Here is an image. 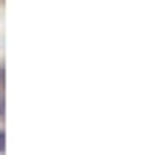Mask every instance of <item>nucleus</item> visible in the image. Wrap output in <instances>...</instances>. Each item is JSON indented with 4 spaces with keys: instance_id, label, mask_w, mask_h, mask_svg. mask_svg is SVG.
<instances>
[{
    "instance_id": "f257e3e1",
    "label": "nucleus",
    "mask_w": 161,
    "mask_h": 155,
    "mask_svg": "<svg viewBox=\"0 0 161 155\" xmlns=\"http://www.w3.org/2000/svg\"><path fill=\"white\" fill-rule=\"evenodd\" d=\"M0 149H3V132H0Z\"/></svg>"
}]
</instances>
